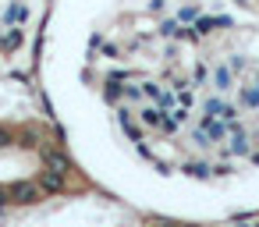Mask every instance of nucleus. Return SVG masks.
Listing matches in <instances>:
<instances>
[{
  "instance_id": "f257e3e1",
  "label": "nucleus",
  "mask_w": 259,
  "mask_h": 227,
  "mask_svg": "<svg viewBox=\"0 0 259 227\" xmlns=\"http://www.w3.org/2000/svg\"><path fill=\"white\" fill-rule=\"evenodd\" d=\"M39 188H43L47 195L64 192V174H57V170H43V174H39Z\"/></svg>"
},
{
  "instance_id": "f03ea898",
  "label": "nucleus",
  "mask_w": 259,
  "mask_h": 227,
  "mask_svg": "<svg viewBox=\"0 0 259 227\" xmlns=\"http://www.w3.org/2000/svg\"><path fill=\"white\" fill-rule=\"evenodd\" d=\"M15 202H36L39 199V188L36 185H29V181H18V185H11V192H8Z\"/></svg>"
},
{
  "instance_id": "7ed1b4c3",
  "label": "nucleus",
  "mask_w": 259,
  "mask_h": 227,
  "mask_svg": "<svg viewBox=\"0 0 259 227\" xmlns=\"http://www.w3.org/2000/svg\"><path fill=\"white\" fill-rule=\"evenodd\" d=\"M117 117H121V128H124V131H128V135H132L135 142H142V131L135 128V121H132V110H121Z\"/></svg>"
},
{
  "instance_id": "20e7f679",
  "label": "nucleus",
  "mask_w": 259,
  "mask_h": 227,
  "mask_svg": "<svg viewBox=\"0 0 259 227\" xmlns=\"http://www.w3.org/2000/svg\"><path fill=\"white\" fill-rule=\"evenodd\" d=\"M234 85V75L227 68H217V89H231Z\"/></svg>"
},
{
  "instance_id": "39448f33",
  "label": "nucleus",
  "mask_w": 259,
  "mask_h": 227,
  "mask_svg": "<svg viewBox=\"0 0 259 227\" xmlns=\"http://www.w3.org/2000/svg\"><path fill=\"white\" fill-rule=\"evenodd\" d=\"M47 160H50V167H54L57 174H64V170H68V156H64V153H50Z\"/></svg>"
},
{
  "instance_id": "423d86ee",
  "label": "nucleus",
  "mask_w": 259,
  "mask_h": 227,
  "mask_svg": "<svg viewBox=\"0 0 259 227\" xmlns=\"http://www.w3.org/2000/svg\"><path fill=\"white\" fill-rule=\"evenodd\" d=\"M18 43H22V32H18V29H11V32L4 36V39H0V47H4V50H15Z\"/></svg>"
},
{
  "instance_id": "0eeeda50",
  "label": "nucleus",
  "mask_w": 259,
  "mask_h": 227,
  "mask_svg": "<svg viewBox=\"0 0 259 227\" xmlns=\"http://www.w3.org/2000/svg\"><path fill=\"white\" fill-rule=\"evenodd\" d=\"M121 93H124V89H121V85H117V82H110V85H107V100H117V96H121Z\"/></svg>"
},
{
  "instance_id": "6e6552de",
  "label": "nucleus",
  "mask_w": 259,
  "mask_h": 227,
  "mask_svg": "<svg viewBox=\"0 0 259 227\" xmlns=\"http://www.w3.org/2000/svg\"><path fill=\"white\" fill-rule=\"evenodd\" d=\"M0 206H4V192H0Z\"/></svg>"
},
{
  "instance_id": "1a4fd4ad",
  "label": "nucleus",
  "mask_w": 259,
  "mask_h": 227,
  "mask_svg": "<svg viewBox=\"0 0 259 227\" xmlns=\"http://www.w3.org/2000/svg\"><path fill=\"white\" fill-rule=\"evenodd\" d=\"M241 4H248V0H241Z\"/></svg>"
}]
</instances>
